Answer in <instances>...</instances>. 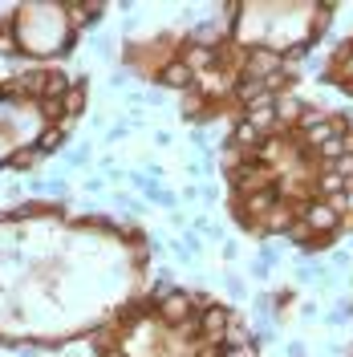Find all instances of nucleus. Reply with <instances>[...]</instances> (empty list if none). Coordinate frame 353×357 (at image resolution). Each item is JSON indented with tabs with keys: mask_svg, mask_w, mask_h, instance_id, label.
Here are the masks:
<instances>
[{
	"mask_svg": "<svg viewBox=\"0 0 353 357\" xmlns=\"http://www.w3.org/2000/svg\"><path fill=\"white\" fill-rule=\"evenodd\" d=\"M296 220H305V223H309V231H313V236H333V231H341V215H337V211H333V207H329L325 199L296 207Z\"/></svg>",
	"mask_w": 353,
	"mask_h": 357,
	"instance_id": "1",
	"label": "nucleus"
},
{
	"mask_svg": "<svg viewBox=\"0 0 353 357\" xmlns=\"http://www.w3.org/2000/svg\"><path fill=\"white\" fill-rule=\"evenodd\" d=\"M195 301H199V296H191V292L175 289L171 296H163V301H158V321H163V325H171V329L187 325V321L195 317V309H191Z\"/></svg>",
	"mask_w": 353,
	"mask_h": 357,
	"instance_id": "2",
	"label": "nucleus"
},
{
	"mask_svg": "<svg viewBox=\"0 0 353 357\" xmlns=\"http://www.w3.org/2000/svg\"><path fill=\"white\" fill-rule=\"evenodd\" d=\"M227 321H232V309H227V305H220V301H207V305L199 309V317H195V333L220 341V333L227 329Z\"/></svg>",
	"mask_w": 353,
	"mask_h": 357,
	"instance_id": "3",
	"label": "nucleus"
},
{
	"mask_svg": "<svg viewBox=\"0 0 353 357\" xmlns=\"http://www.w3.org/2000/svg\"><path fill=\"white\" fill-rule=\"evenodd\" d=\"M285 57L272 49V45H264V49H252L248 53V77H260V82H268V77H276V73H285Z\"/></svg>",
	"mask_w": 353,
	"mask_h": 357,
	"instance_id": "4",
	"label": "nucleus"
},
{
	"mask_svg": "<svg viewBox=\"0 0 353 357\" xmlns=\"http://www.w3.org/2000/svg\"><path fill=\"white\" fill-rule=\"evenodd\" d=\"M155 82H163L167 89H183V93H187V89H195V69L187 66L183 57H175V61H167V66L155 73Z\"/></svg>",
	"mask_w": 353,
	"mask_h": 357,
	"instance_id": "5",
	"label": "nucleus"
},
{
	"mask_svg": "<svg viewBox=\"0 0 353 357\" xmlns=\"http://www.w3.org/2000/svg\"><path fill=\"white\" fill-rule=\"evenodd\" d=\"M292 220H296V207H288V203H276V207L268 211L264 220H260V231H264V236H288Z\"/></svg>",
	"mask_w": 353,
	"mask_h": 357,
	"instance_id": "6",
	"label": "nucleus"
},
{
	"mask_svg": "<svg viewBox=\"0 0 353 357\" xmlns=\"http://www.w3.org/2000/svg\"><path fill=\"white\" fill-rule=\"evenodd\" d=\"M260 142H264V130H256L248 118H240V122H236V130H232V146H236V151H243V155L252 158V151H256Z\"/></svg>",
	"mask_w": 353,
	"mask_h": 357,
	"instance_id": "7",
	"label": "nucleus"
},
{
	"mask_svg": "<svg viewBox=\"0 0 353 357\" xmlns=\"http://www.w3.org/2000/svg\"><path fill=\"white\" fill-rule=\"evenodd\" d=\"M61 106H66V122L82 118V110H86V77H73V86H69V93L61 98Z\"/></svg>",
	"mask_w": 353,
	"mask_h": 357,
	"instance_id": "8",
	"label": "nucleus"
},
{
	"mask_svg": "<svg viewBox=\"0 0 353 357\" xmlns=\"http://www.w3.org/2000/svg\"><path fill=\"white\" fill-rule=\"evenodd\" d=\"M232 93H236V98H240V102H243V110H248V106H252V102H260V98H264L268 89H264V82H260V77H248V73H243L240 82H236V86H232Z\"/></svg>",
	"mask_w": 353,
	"mask_h": 357,
	"instance_id": "9",
	"label": "nucleus"
},
{
	"mask_svg": "<svg viewBox=\"0 0 353 357\" xmlns=\"http://www.w3.org/2000/svg\"><path fill=\"white\" fill-rule=\"evenodd\" d=\"M252 341H256V337L248 333V325H240L236 317L227 321V329L220 333V345H223V349H243V345H252Z\"/></svg>",
	"mask_w": 353,
	"mask_h": 357,
	"instance_id": "10",
	"label": "nucleus"
},
{
	"mask_svg": "<svg viewBox=\"0 0 353 357\" xmlns=\"http://www.w3.org/2000/svg\"><path fill=\"white\" fill-rule=\"evenodd\" d=\"M33 146H37V158L61 151V146H66V126H45V130L37 134V142H33Z\"/></svg>",
	"mask_w": 353,
	"mask_h": 357,
	"instance_id": "11",
	"label": "nucleus"
},
{
	"mask_svg": "<svg viewBox=\"0 0 353 357\" xmlns=\"http://www.w3.org/2000/svg\"><path fill=\"white\" fill-rule=\"evenodd\" d=\"M69 86H73V77H66V73H57V69H45V98L61 102V98L69 93Z\"/></svg>",
	"mask_w": 353,
	"mask_h": 357,
	"instance_id": "12",
	"label": "nucleus"
},
{
	"mask_svg": "<svg viewBox=\"0 0 353 357\" xmlns=\"http://www.w3.org/2000/svg\"><path fill=\"white\" fill-rule=\"evenodd\" d=\"M341 191H350V183H345L341 175L325 171V175L317 178V195H321V199H333V195H341Z\"/></svg>",
	"mask_w": 353,
	"mask_h": 357,
	"instance_id": "13",
	"label": "nucleus"
},
{
	"mask_svg": "<svg viewBox=\"0 0 353 357\" xmlns=\"http://www.w3.org/2000/svg\"><path fill=\"white\" fill-rule=\"evenodd\" d=\"M301 114H305L301 98H276V118L280 122H301Z\"/></svg>",
	"mask_w": 353,
	"mask_h": 357,
	"instance_id": "14",
	"label": "nucleus"
},
{
	"mask_svg": "<svg viewBox=\"0 0 353 357\" xmlns=\"http://www.w3.org/2000/svg\"><path fill=\"white\" fill-rule=\"evenodd\" d=\"M41 114H45V122H57V118L66 114V106H61V102H53V98H41Z\"/></svg>",
	"mask_w": 353,
	"mask_h": 357,
	"instance_id": "15",
	"label": "nucleus"
},
{
	"mask_svg": "<svg viewBox=\"0 0 353 357\" xmlns=\"http://www.w3.org/2000/svg\"><path fill=\"white\" fill-rule=\"evenodd\" d=\"M350 207H353V187H350Z\"/></svg>",
	"mask_w": 353,
	"mask_h": 357,
	"instance_id": "16",
	"label": "nucleus"
}]
</instances>
